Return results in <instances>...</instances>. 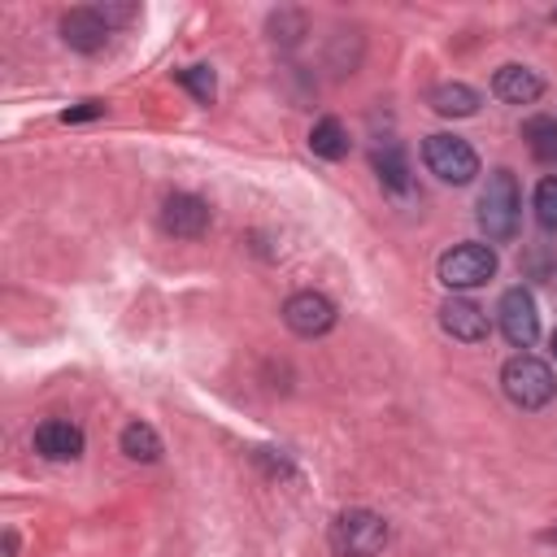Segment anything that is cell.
Here are the masks:
<instances>
[{"label": "cell", "instance_id": "cell-1", "mask_svg": "<svg viewBox=\"0 0 557 557\" xmlns=\"http://www.w3.org/2000/svg\"><path fill=\"white\" fill-rule=\"evenodd\" d=\"M518 209H522V196H518V183L509 170H492L487 174V187L479 196V226L487 231V239L505 244L518 235Z\"/></svg>", "mask_w": 557, "mask_h": 557}, {"label": "cell", "instance_id": "cell-2", "mask_svg": "<svg viewBox=\"0 0 557 557\" xmlns=\"http://www.w3.org/2000/svg\"><path fill=\"white\" fill-rule=\"evenodd\" d=\"M500 387H505V396H509L518 409H544V405L553 400V392H557V379H553L548 361H540V357H531V352H518V357L505 361Z\"/></svg>", "mask_w": 557, "mask_h": 557}, {"label": "cell", "instance_id": "cell-3", "mask_svg": "<svg viewBox=\"0 0 557 557\" xmlns=\"http://www.w3.org/2000/svg\"><path fill=\"white\" fill-rule=\"evenodd\" d=\"M387 544V522L374 509H344L331 522V548L339 557H379Z\"/></svg>", "mask_w": 557, "mask_h": 557}, {"label": "cell", "instance_id": "cell-4", "mask_svg": "<svg viewBox=\"0 0 557 557\" xmlns=\"http://www.w3.org/2000/svg\"><path fill=\"white\" fill-rule=\"evenodd\" d=\"M492 274H496V252L487 244H457L440 257V283L453 292L483 287Z\"/></svg>", "mask_w": 557, "mask_h": 557}, {"label": "cell", "instance_id": "cell-5", "mask_svg": "<svg viewBox=\"0 0 557 557\" xmlns=\"http://www.w3.org/2000/svg\"><path fill=\"white\" fill-rule=\"evenodd\" d=\"M422 161H426V170H431L435 178H444V183H453V187H461V183H470V178L479 174L474 148H470L466 139H457V135H431V139L422 144Z\"/></svg>", "mask_w": 557, "mask_h": 557}, {"label": "cell", "instance_id": "cell-6", "mask_svg": "<svg viewBox=\"0 0 557 557\" xmlns=\"http://www.w3.org/2000/svg\"><path fill=\"white\" fill-rule=\"evenodd\" d=\"M496 322H500V331H505V339L513 348H531L535 335H540V313H535L531 292L527 287H509L500 296V305H496Z\"/></svg>", "mask_w": 557, "mask_h": 557}, {"label": "cell", "instance_id": "cell-7", "mask_svg": "<svg viewBox=\"0 0 557 557\" xmlns=\"http://www.w3.org/2000/svg\"><path fill=\"white\" fill-rule=\"evenodd\" d=\"M161 226L178 239H200L209 231V205L191 191H174L165 205H161Z\"/></svg>", "mask_w": 557, "mask_h": 557}, {"label": "cell", "instance_id": "cell-8", "mask_svg": "<svg viewBox=\"0 0 557 557\" xmlns=\"http://www.w3.org/2000/svg\"><path fill=\"white\" fill-rule=\"evenodd\" d=\"M283 322L296 331V335H322L335 326V305L322 296V292H296L287 305H283Z\"/></svg>", "mask_w": 557, "mask_h": 557}, {"label": "cell", "instance_id": "cell-9", "mask_svg": "<svg viewBox=\"0 0 557 557\" xmlns=\"http://www.w3.org/2000/svg\"><path fill=\"white\" fill-rule=\"evenodd\" d=\"M35 453L48 461H74L83 453V431L65 418H44L35 426Z\"/></svg>", "mask_w": 557, "mask_h": 557}, {"label": "cell", "instance_id": "cell-10", "mask_svg": "<svg viewBox=\"0 0 557 557\" xmlns=\"http://www.w3.org/2000/svg\"><path fill=\"white\" fill-rule=\"evenodd\" d=\"M61 39L74 48V52H96L104 48L109 39V22L100 17V9H70L61 17Z\"/></svg>", "mask_w": 557, "mask_h": 557}, {"label": "cell", "instance_id": "cell-11", "mask_svg": "<svg viewBox=\"0 0 557 557\" xmlns=\"http://www.w3.org/2000/svg\"><path fill=\"white\" fill-rule=\"evenodd\" d=\"M440 326H444L453 339H461V344H479V339H487V313H483L474 300H461V296L444 300V309H440Z\"/></svg>", "mask_w": 557, "mask_h": 557}, {"label": "cell", "instance_id": "cell-12", "mask_svg": "<svg viewBox=\"0 0 557 557\" xmlns=\"http://www.w3.org/2000/svg\"><path fill=\"white\" fill-rule=\"evenodd\" d=\"M492 91H496L505 104H535L540 91H544V78H540L531 65H500L496 78H492Z\"/></svg>", "mask_w": 557, "mask_h": 557}, {"label": "cell", "instance_id": "cell-13", "mask_svg": "<svg viewBox=\"0 0 557 557\" xmlns=\"http://www.w3.org/2000/svg\"><path fill=\"white\" fill-rule=\"evenodd\" d=\"M431 109L440 117H470V113H479V91L466 83H440L431 91Z\"/></svg>", "mask_w": 557, "mask_h": 557}, {"label": "cell", "instance_id": "cell-14", "mask_svg": "<svg viewBox=\"0 0 557 557\" xmlns=\"http://www.w3.org/2000/svg\"><path fill=\"white\" fill-rule=\"evenodd\" d=\"M374 170H379V183L387 187V191H409V161H405V148L400 144H387V148H379L374 152Z\"/></svg>", "mask_w": 557, "mask_h": 557}, {"label": "cell", "instance_id": "cell-15", "mask_svg": "<svg viewBox=\"0 0 557 557\" xmlns=\"http://www.w3.org/2000/svg\"><path fill=\"white\" fill-rule=\"evenodd\" d=\"M309 148H313L318 157H326V161H339V157H348V131H344L335 117H322V122H313V131H309Z\"/></svg>", "mask_w": 557, "mask_h": 557}, {"label": "cell", "instance_id": "cell-16", "mask_svg": "<svg viewBox=\"0 0 557 557\" xmlns=\"http://www.w3.org/2000/svg\"><path fill=\"white\" fill-rule=\"evenodd\" d=\"M522 139H527L535 161H548V165L557 161V122L553 117H527L522 122Z\"/></svg>", "mask_w": 557, "mask_h": 557}, {"label": "cell", "instance_id": "cell-17", "mask_svg": "<svg viewBox=\"0 0 557 557\" xmlns=\"http://www.w3.org/2000/svg\"><path fill=\"white\" fill-rule=\"evenodd\" d=\"M122 453H126L131 461H157V457H161V440H157V431H152L148 422H131V426L122 431Z\"/></svg>", "mask_w": 557, "mask_h": 557}, {"label": "cell", "instance_id": "cell-18", "mask_svg": "<svg viewBox=\"0 0 557 557\" xmlns=\"http://www.w3.org/2000/svg\"><path fill=\"white\" fill-rule=\"evenodd\" d=\"M535 222L544 231H557V174L540 178V187H535Z\"/></svg>", "mask_w": 557, "mask_h": 557}, {"label": "cell", "instance_id": "cell-19", "mask_svg": "<svg viewBox=\"0 0 557 557\" xmlns=\"http://www.w3.org/2000/svg\"><path fill=\"white\" fill-rule=\"evenodd\" d=\"M178 83H183L200 104H209V100H213V91H218V78H213V70H209V65H187V70H178Z\"/></svg>", "mask_w": 557, "mask_h": 557}, {"label": "cell", "instance_id": "cell-20", "mask_svg": "<svg viewBox=\"0 0 557 557\" xmlns=\"http://www.w3.org/2000/svg\"><path fill=\"white\" fill-rule=\"evenodd\" d=\"M96 113H104V104L87 100V104H78V109H65V113H61V122H83V117H96Z\"/></svg>", "mask_w": 557, "mask_h": 557}, {"label": "cell", "instance_id": "cell-21", "mask_svg": "<svg viewBox=\"0 0 557 557\" xmlns=\"http://www.w3.org/2000/svg\"><path fill=\"white\" fill-rule=\"evenodd\" d=\"M553 352H557V331H553Z\"/></svg>", "mask_w": 557, "mask_h": 557}, {"label": "cell", "instance_id": "cell-22", "mask_svg": "<svg viewBox=\"0 0 557 557\" xmlns=\"http://www.w3.org/2000/svg\"><path fill=\"white\" fill-rule=\"evenodd\" d=\"M548 540H557V531H553V535H548Z\"/></svg>", "mask_w": 557, "mask_h": 557}]
</instances>
